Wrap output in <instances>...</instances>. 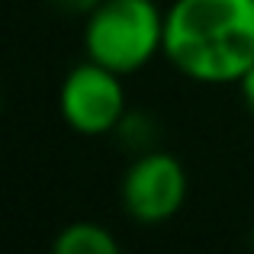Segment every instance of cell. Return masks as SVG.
Wrapping results in <instances>:
<instances>
[{
  "instance_id": "cell-1",
  "label": "cell",
  "mask_w": 254,
  "mask_h": 254,
  "mask_svg": "<svg viewBox=\"0 0 254 254\" xmlns=\"http://www.w3.org/2000/svg\"><path fill=\"white\" fill-rule=\"evenodd\" d=\"M164 58L196 84H238L254 64V0H174Z\"/></svg>"
},
{
  "instance_id": "cell-2",
  "label": "cell",
  "mask_w": 254,
  "mask_h": 254,
  "mask_svg": "<svg viewBox=\"0 0 254 254\" xmlns=\"http://www.w3.org/2000/svg\"><path fill=\"white\" fill-rule=\"evenodd\" d=\"M84 52L123 77L138 74L164 55V10L158 0H103L84 16Z\"/></svg>"
},
{
  "instance_id": "cell-3",
  "label": "cell",
  "mask_w": 254,
  "mask_h": 254,
  "mask_svg": "<svg viewBox=\"0 0 254 254\" xmlns=\"http://www.w3.org/2000/svg\"><path fill=\"white\" fill-rule=\"evenodd\" d=\"M123 81V74L90 62V58L74 64L64 74L62 90H58V113H62L64 126L87 138L116 132L129 113Z\"/></svg>"
},
{
  "instance_id": "cell-4",
  "label": "cell",
  "mask_w": 254,
  "mask_h": 254,
  "mask_svg": "<svg viewBox=\"0 0 254 254\" xmlns=\"http://www.w3.org/2000/svg\"><path fill=\"white\" fill-rule=\"evenodd\" d=\"M187 190L190 180L180 158L161 148H148L126 168L119 184V203L126 216L138 225H164L184 209Z\"/></svg>"
},
{
  "instance_id": "cell-5",
  "label": "cell",
  "mask_w": 254,
  "mask_h": 254,
  "mask_svg": "<svg viewBox=\"0 0 254 254\" xmlns=\"http://www.w3.org/2000/svg\"><path fill=\"white\" fill-rule=\"evenodd\" d=\"M49 254H123V245L106 225L77 219V222H68L58 229Z\"/></svg>"
},
{
  "instance_id": "cell-6",
  "label": "cell",
  "mask_w": 254,
  "mask_h": 254,
  "mask_svg": "<svg viewBox=\"0 0 254 254\" xmlns=\"http://www.w3.org/2000/svg\"><path fill=\"white\" fill-rule=\"evenodd\" d=\"M52 3L62 13H68V16H90L103 0H52Z\"/></svg>"
},
{
  "instance_id": "cell-7",
  "label": "cell",
  "mask_w": 254,
  "mask_h": 254,
  "mask_svg": "<svg viewBox=\"0 0 254 254\" xmlns=\"http://www.w3.org/2000/svg\"><path fill=\"white\" fill-rule=\"evenodd\" d=\"M238 90H242V100H245V106H248V113L254 116V64L245 71L242 81H238Z\"/></svg>"
}]
</instances>
